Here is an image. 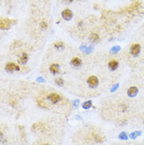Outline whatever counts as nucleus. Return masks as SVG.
Listing matches in <instances>:
<instances>
[{
  "mask_svg": "<svg viewBox=\"0 0 144 145\" xmlns=\"http://www.w3.org/2000/svg\"><path fill=\"white\" fill-rule=\"evenodd\" d=\"M32 130L35 132H44L48 130V126L43 122H37L32 125Z\"/></svg>",
  "mask_w": 144,
  "mask_h": 145,
  "instance_id": "nucleus-1",
  "label": "nucleus"
},
{
  "mask_svg": "<svg viewBox=\"0 0 144 145\" xmlns=\"http://www.w3.org/2000/svg\"><path fill=\"white\" fill-rule=\"evenodd\" d=\"M14 23V20L9 19V18H3V19H1V21H0V28L3 30L9 29Z\"/></svg>",
  "mask_w": 144,
  "mask_h": 145,
  "instance_id": "nucleus-2",
  "label": "nucleus"
},
{
  "mask_svg": "<svg viewBox=\"0 0 144 145\" xmlns=\"http://www.w3.org/2000/svg\"><path fill=\"white\" fill-rule=\"evenodd\" d=\"M47 99H49L50 102L51 103L55 104V103H58V102H60V101L61 100L62 97H61L60 95L57 94V93H50V94L48 95Z\"/></svg>",
  "mask_w": 144,
  "mask_h": 145,
  "instance_id": "nucleus-3",
  "label": "nucleus"
},
{
  "mask_svg": "<svg viewBox=\"0 0 144 145\" xmlns=\"http://www.w3.org/2000/svg\"><path fill=\"white\" fill-rule=\"evenodd\" d=\"M140 50H141L140 45L138 44V43H135V44L132 45V47L130 48V53L132 54V55L136 56V55H138V54H139Z\"/></svg>",
  "mask_w": 144,
  "mask_h": 145,
  "instance_id": "nucleus-4",
  "label": "nucleus"
},
{
  "mask_svg": "<svg viewBox=\"0 0 144 145\" xmlns=\"http://www.w3.org/2000/svg\"><path fill=\"white\" fill-rule=\"evenodd\" d=\"M5 69L8 72H14V71H17V70L20 69L19 66H17L16 64H14V63H13V62L7 63L5 66Z\"/></svg>",
  "mask_w": 144,
  "mask_h": 145,
  "instance_id": "nucleus-5",
  "label": "nucleus"
},
{
  "mask_svg": "<svg viewBox=\"0 0 144 145\" xmlns=\"http://www.w3.org/2000/svg\"><path fill=\"white\" fill-rule=\"evenodd\" d=\"M61 16L65 20L69 21V20L72 19V17H73V13H72V11L70 10H69V9H66V10L62 11Z\"/></svg>",
  "mask_w": 144,
  "mask_h": 145,
  "instance_id": "nucleus-6",
  "label": "nucleus"
},
{
  "mask_svg": "<svg viewBox=\"0 0 144 145\" xmlns=\"http://www.w3.org/2000/svg\"><path fill=\"white\" fill-rule=\"evenodd\" d=\"M87 83L90 86L95 87L98 84V79L95 76H91L87 79Z\"/></svg>",
  "mask_w": 144,
  "mask_h": 145,
  "instance_id": "nucleus-7",
  "label": "nucleus"
},
{
  "mask_svg": "<svg viewBox=\"0 0 144 145\" xmlns=\"http://www.w3.org/2000/svg\"><path fill=\"white\" fill-rule=\"evenodd\" d=\"M138 92H139V90L136 87H131L128 90V95L130 97H135L138 94Z\"/></svg>",
  "mask_w": 144,
  "mask_h": 145,
  "instance_id": "nucleus-8",
  "label": "nucleus"
},
{
  "mask_svg": "<svg viewBox=\"0 0 144 145\" xmlns=\"http://www.w3.org/2000/svg\"><path fill=\"white\" fill-rule=\"evenodd\" d=\"M92 138L93 140L95 141V142H98V143H102L103 141V137L102 136H100L99 134H98L96 132H93L92 134Z\"/></svg>",
  "mask_w": 144,
  "mask_h": 145,
  "instance_id": "nucleus-9",
  "label": "nucleus"
},
{
  "mask_svg": "<svg viewBox=\"0 0 144 145\" xmlns=\"http://www.w3.org/2000/svg\"><path fill=\"white\" fill-rule=\"evenodd\" d=\"M71 64L73 65V66L78 67V66H81L82 62H81V60H80V58H74L72 59Z\"/></svg>",
  "mask_w": 144,
  "mask_h": 145,
  "instance_id": "nucleus-10",
  "label": "nucleus"
},
{
  "mask_svg": "<svg viewBox=\"0 0 144 145\" xmlns=\"http://www.w3.org/2000/svg\"><path fill=\"white\" fill-rule=\"evenodd\" d=\"M118 66V62L116 60H111L109 62V67L111 70H115Z\"/></svg>",
  "mask_w": 144,
  "mask_h": 145,
  "instance_id": "nucleus-11",
  "label": "nucleus"
},
{
  "mask_svg": "<svg viewBox=\"0 0 144 145\" xmlns=\"http://www.w3.org/2000/svg\"><path fill=\"white\" fill-rule=\"evenodd\" d=\"M28 58H29L28 54L26 53H22L21 56L20 57V59H19V62L21 64H25V63L28 62Z\"/></svg>",
  "mask_w": 144,
  "mask_h": 145,
  "instance_id": "nucleus-12",
  "label": "nucleus"
},
{
  "mask_svg": "<svg viewBox=\"0 0 144 145\" xmlns=\"http://www.w3.org/2000/svg\"><path fill=\"white\" fill-rule=\"evenodd\" d=\"M50 70L53 74H58L59 71V66L57 64H52L50 66Z\"/></svg>",
  "mask_w": 144,
  "mask_h": 145,
  "instance_id": "nucleus-13",
  "label": "nucleus"
},
{
  "mask_svg": "<svg viewBox=\"0 0 144 145\" xmlns=\"http://www.w3.org/2000/svg\"><path fill=\"white\" fill-rule=\"evenodd\" d=\"M89 38L91 41L96 42V41H98V40H99V35H98V34H96V33H92V34H91V35H90Z\"/></svg>",
  "mask_w": 144,
  "mask_h": 145,
  "instance_id": "nucleus-14",
  "label": "nucleus"
},
{
  "mask_svg": "<svg viewBox=\"0 0 144 145\" xmlns=\"http://www.w3.org/2000/svg\"><path fill=\"white\" fill-rule=\"evenodd\" d=\"M37 103H38V105L41 107V108H47L48 106H47V105L45 103L42 99H37Z\"/></svg>",
  "mask_w": 144,
  "mask_h": 145,
  "instance_id": "nucleus-15",
  "label": "nucleus"
},
{
  "mask_svg": "<svg viewBox=\"0 0 144 145\" xmlns=\"http://www.w3.org/2000/svg\"><path fill=\"white\" fill-rule=\"evenodd\" d=\"M47 26H48V25H47V21L43 20V21L40 22V27H41V28H42L43 29H47Z\"/></svg>",
  "mask_w": 144,
  "mask_h": 145,
  "instance_id": "nucleus-16",
  "label": "nucleus"
},
{
  "mask_svg": "<svg viewBox=\"0 0 144 145\" xmlns=\"http://www.w3.org/2000/svg\"><path fill=\"white\" fill-rule=\"evenodd\" d=\"M91 106V101H87L83 103V108L84 109H89Z\"/></svg>",
  "mask_w": 144,
  "mask_h": 145,
  "instance_id": "nucleus-17",
  "label": "nucleus"
},
{
  "mask_svg": "<svg viewBox=\"0 0 144 145\" xmlns=\"http://www.w3.org/2000/svg\"><path fill=\"white\" fill-rule=\"evenodd\" d=\"M140 134H141L140 132H132V133L130 135V137H131V138L134 139V138H136L137 137H139Z\"/></svg>",
  "mask_w": 144,
  "mask_h": 145,
  "instance_id": "nucleus-18",
  "label": "nucleus"
},
{
  "mask_svg": "<svg viewBox=\"0 0 144 145\" xmlns=\"http://www.w3.org/2000/svg\"><path fill=\"white\" fill-rule=\"evenodd\" d=\"M56 84L58 85L62 86L63 84H64V80H63L61 78H58V79H56Z\"/></svg>",
  "mask_w": 144,
  "mask_h": 145,
  "instance_id": "nucleus-19",
  "label": "nucleus"
},
{
  "mask_svg": "<svg viewBox=\"0 0 144 145\" xmlns=\"http://www.w3.org/2000/svg\"><path fill=\"white\" fill-rule=\"evenodd\" d=\"M55 47H57V48H59V47H64V44L61 42H58V43H55Z\"/></svg>",
  "mask_w": 144,
  "mask_h": 145,
  "instance_id": "nucleus-20",
  "label": "nucleus"
},
{
  "mask_svg": "<svg viewBox=\"0 0 144 145\" xmlns=\"http://www.w3.org/2000/svg\"><path fill=\"white\" fill-rule=\"evenodd\" d=\"M10 104L13 106H17V101L15 100V99H11V100L10 101Z\"/></svg>",
  "mask_w": 144,
  "mask_h": 145,
  "instance_id": "nucleus-21",
  "label": "nucleus"
},
{
  "mask_svg": "<svg viewBox=\"0 0 144 145\" xmlns=\"http://www.w3.org/2000/svg\"><path fill=\"white\" fill-rule=\"evenodd\" d=\"M120 138H121V139L126 140L128 137H127V136H126V134H125L124 132H122V133H121V135H120Z\"/></svg>",
  "mask_w": 144,
  "mask_h": 145,
  "instance_id": "nucleus-22",
  "label": "nucleus"
},
{
  "mask_svg": "<svg viewBox=\"0 0 144 145\" xmlns=\"http://www.w3.org/2000/svg\"><path fill=\"white\" fill-rule=\"evenodd\" d=\"M73 1V0H63V2L66 3H71Z\"/></svg>",
  "mask_w": 144,
  "mask_h": 145,
  "instance_id": "nucleus-23",
  "label": "nucleus"
},
{
  "mask_svg": "<svg viewBox=\"0 0 144 145\" xmlns=\"http://www.w3.org/2000/svg\"><path fill=\"white\" fill-rule=\"evenodd\" d=\"M40 145H50L49 143H42V144H40Z\"/></svg>",
  "mask_w": 144,
  "mask_h": 145,
  "instance_id": "nucleus-24",
  "label": "nucleus"
},
{
  "mask_svg": "<svg viewBox=\"0 0 144 145\" xmlns=\"http://www.w3.org/2000/svg\"><path fill=\"white\" fill-rule=\"evenodd\" d=\"M143 124H144V121H143Z\"/></svg>",
  "mask_w": 144,
  "mask_h": 145,
  "instance_id": "nucleus-25",
  "label": "nucleus"
}]
</instances>
